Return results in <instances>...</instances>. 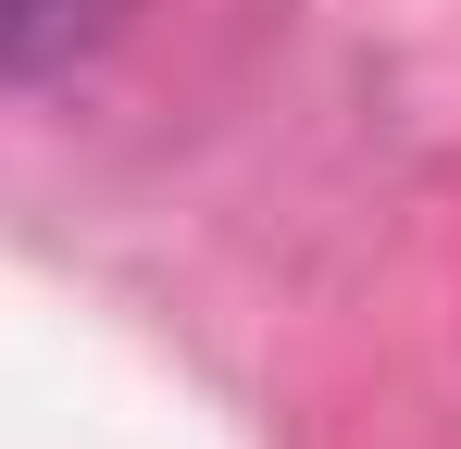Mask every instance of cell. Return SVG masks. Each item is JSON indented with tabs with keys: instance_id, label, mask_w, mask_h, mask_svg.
I'll list each match as a JSON object with an SVG mask.
<instances>
[{
	"instance_id": "6da1fadb",
	"label": "cell",
	"mask_w": 461,
	"mask_h": 449,
	"mask_svg": "<svg viewBox=\"0 0 461 449\" xmlns=\"http://www.w3.org/2000/svg\"><path fill=\"white\" fill-rule=\"evenodd\" d=\"M125 25V0H0V75H63Z\"/></svg>"
}]
</instances>
